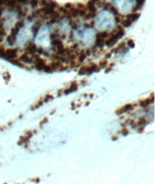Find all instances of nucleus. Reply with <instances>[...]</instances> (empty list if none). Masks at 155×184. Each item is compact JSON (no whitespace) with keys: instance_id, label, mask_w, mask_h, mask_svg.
Here are the masks:
<instances>
[{"instance_id":"9","label":"nucleus","mask_w":155,"mask_h":184,"mask_svg":"<svg viewBox=\"0 0 155 184\" xmlns=\"http://www.w3.org/2000/svg\"><path fill=\"white\" fill-rule=\"evenodd\" d=\"M20 61L23 63H33V57L28 53H23L20 56Z\"/></svg>"},{"instance_id":"6","label":"nucleus","mask_w":155,"mask_h":184,"mask_svg":"<svg viewBox=\"0 0 155 184\" xmlns=\"http://www.w3.org/2000/svg\"><path fill=\"white\" fill-rule=\"evenodd\" d=\"M134 107L135 106L133 104H126L125 106H123L122 108H120V109L116 110L115 113L117 115H122V113H128V112H130V110H134Z\"/></svg>"},{"instance_id":"29","label":"nucleus","mask_w":155,"mask_h":184,"mask_svg":"<svg viewBox=\"0 0 155 184\" xmlns=\"http://www.w3.org/2000/svg\"><path fill=\"white\" fill-rule=\"evenodd\" d=\"M113 139H117V137H113Z\"/></svg>"},{"instance_id":"17","label":"nucleus","mask_w":155,"mask_h":184,"mask_svg":"<svg viewBox=\"0 0 155 184\" xmlns=\"http://www.w3.org/2000/svg\"><path fill=\"white\" fill-rule=\"evenodd\" d=\"M79 56V62H84V59L86 58V56H87V53L86 52H83L81 53L80 55H78Z\"/></svg>"},{"instance_id":"11","label":"nucleus","mask_w":155,"mask_h":184,"mask_svg":"<svg viewBox=\"0 0 155 184\" xmlns=\"http://www.w3.org/2000/svg\"><path fill=\"white\" fill-rule=\"evenodd\" d=\"M139 17H140V14H138V13H134V14H130L128 16H126L125 18H127V20H129L131 21V23H134L135 21H137Z\"/></svg>"},{"instance_id":"5","label":"nucleus","mask_w":155,"mask_h":184,"mask_svg":"<svg viewBox=\"0 0 155 184\" xmlns=\"http://www.w3.org/2000/svg\"><path fill=\"white\" fill-rule=\"evenodd\" d=\"M17 55H18V49H16V47H11V49L5 50L4 52V57L7 59L16 58Z\"/></svg>"},{"instance_id":"12","label":"nucleus","mask_w":155,"mask_h":184,"mask_svg":"<svg viewBox=\"0 0 155 184\" xmlns=\"http://www.w3.org/2000/svg\"><path fill=\"white\" fill-rule=\"evenodd\" d=\"M105 41L100 37H96V43H95V47H103L104 45H105Z\"/></svg>"},{"instance_id":"15","label":"nucleus","mask_w":155,"mask_h":184,"mask_svg":"<svg viewBox=\"0 0 155 184\" xmlns=\"http://www.w3.org/2000/svg\"><path fill=\"white\" fill-rule=\"evenodd\" d=\"M147 124V120L144 118V117H140V119L138 120V123L137 125L138 126H142V127H144L145 125Z\"/></svg>"},{"instance_id":"20","label":"nucleus","mask_w":155,"mask_h":184,"mask_svg":"<svg viewBox=\"0 0 155 184\" xmlns=\"http://www.w3.org/2000/svg\"><path fill=\"white\" fill-rule=\"evenodd\" d=\"M107 65H108V61H107V60H103V61L100 62V64L98 65V66H99L100 69H103V68H106Z\"/></svg>"},{"instance_id":"18","label":"nucleus","mask_w":155,"mask_h":184,"mask_svg":"<svg viewBox=\"0 0 155 184\" xmlns=\"http://www.w3.org/2000/svg\"><path fill=\"white\" fill-rule=\"evenodd\" d=\"M43 103H44V101H42V100H40V101H38V102L34 105V106L31 108V109L32 110H36V109H38V108H40L41 106H42L43 105Z\"/></svg>"},{"instance_id":"2","label":"nucleus","mask_w":155,"mask_h":184,"mask_svg":"<svg viewBox=\"0 0 155 184\" xmlns=\"http://www.w3.org/2000/svg\"><path fill=\"white\" fill-rule=\"evenodd\" d=\"M100 70L99 66L97 64H91V65H88V66H83L80 71H79V75H84V74H87L89 75L91 73L93 72H98Z\"/></svg>"},{"instance_id":"8","label":"nucleus","mask_w":155,"mask_h":184,"mask_svg":"<svg viewBox=\"0 0 155 184\" xmlns=\"http://www.w3.org/2000/svg\"><path fill=\"white\" fill-rule=\"evenodd\" d=\"M153 101H154V95H153V93H151L149 98H147V99L141 101L140 105H141V107H143V108H147L150 104L153 103Z\"/></svg>"},{"instance_id":"4","label":"nucleus","mask_w":155,"mask_h":184,"mask_svg":"<svg viewBox=\"0 0 155 184\" xmlns=\"http://www.w3.org/2000/svg\"><path fill=\"white\" fill-rule=\"evenodd\" d=\"M33 136V131H28L26 132L23 136H21V137L20 138V139H18V145H24L25 144H28V142H29L30 138Z\"/></svg>"},{"instance_id":"1","label":"nucleus","mask_w":155,"mask_h":184,"mask_svg":"<svg viewBox=\"0 0 155 184\" xmlns=\"http://www.w3.org/2000/svg\"><path fill=\"white\" fill-rule=\"evenodd\" d=\"M23 26V21H18V23H17V24H16L15 27L12 28L11 34L7 37V42L10 44V45H13V44L15 43L16 37H17V35L18 33V30H20Z\"/></svg>"},{"instance_id":"19","label":"nucleus","mask_w":155,"mask_h":184,"mask_svg":"<svg viewBox=\"0 0 155 184\" xmlns=\"http://www.w3.org/2000/svg\"><path fill=\"white\" fill-rule=\"evenodd\" d=\"M53 99V96L52 94H47L45 98H44V102H50V101H52Z\"/></svg>"},{"instance_id":"25","label":"nucleus","mask_w":155,"mask_h":184,"mask_svg":"<svg viewBox=\"0 0 155 184\" xmlns=\"http://www.w3.org/2000/svg\"><path fill=\"white\" fill-rule=\"evenodd\" d=\"M4 52H5L4 47L0 46V56H4Z\"/></svg>"},{"instance_id":"14","label":"nucleus","mask_w":155,"mask_h":184,"mask_svg":"<svg viewBox=\"0 0 155 184\" xmlns=\"http://www.w3.org/2000/svg\"><path fill=\"white\" fill-rule=\"evenodd\" d=\"M125 46H126L125 43H121L117 47H116V49L113 50V52H124V47H125Z\"/></svg>"},{"instance_id":"3","label":"nucleus","mask_w":155,"mask_h":184,"mask_svg":"<svg viewBox=\"0 0 155 184\" xmlns=\"http://www.w3.org/2000/svg\"><path fill=\"white\" fill-rule=\"evenodd\" d=\"M32 57H33V63H34V65H35V68L37 70H39V71H43L44 68H45V66L47 65L45 60L42 59L39 55H37V54H33Z\"/></svg>"},{"instance_id":"21","label":"nucleus","mask_w":155,"mask_h":184,"mask_svg":"<svg viewBox=\"0 0 155 184\" xmlns=\"http://www.w3.org/2000/svg\"><path fill=\"white\" fill-rule=\"evenodd\" d=\"M127 45H128V47H135V42L133 40H131V39H129L128 41H127Z\"/></svg>"},{"instance_id":"26","label":"nucleus","mask_w":155,"mask_h":184,"mask_svg":"<svg viewBox=\"0 0 155 184\" xmlns=\"http://www.w3.org/2000/svg\"><path fill=\"white\" fill-rule=\"evenodd\" d=\"M46 122H48V118H47V117H45L44 119L41 120V121H40V125L42 126V125L44 124V123H46Z\"/></svg>"},{"instance_id":"13","label":"nucleus","mask_w":155,"mask_h":184,"mask_svg":"<svg viewBox=\"0 0 155 184\" xmlns=\"http://www.w3.org/2000/svg\"><path fill=\"white\" fill-rule=\"evenodd\" d=\"M109 36H110V33L108 32V31H102V32H98L97 35H96V37H100V38H102V39H104V40H107Z\"/></svg>"},{"instance_id":"16","label":"nucleus","mask_w":155,"mask_h":184,"mask_svg":"<svg viewBox=\"0 0 155 184\" xmlns=\"http://www.w3.org/2000/svg\"><path fill=\"white\" fill-rule=\"evenodd\" d=\"M121 24H122L123 27H129L132 24V23L129 20H127V18H124V20H122Z\"/></svg>"},{"instance_id":"10","label":"nucleus","mask_w":155,"mask_h":184,"mask_svg":"<svg viewBox=\"0 0 155 184\" xmlns=\"http://www.w3.org/2000/svg\"><path fill=\"white\" fill-rule=\"evenodd\" d=\"M77 90H78V84L76 81H73L70 86H69L68 88H66V89L64 90V94L68 95V94L72 93V92H75Z\"/></svg>"},{"instance_id":"27","label":"nucleus","mask_w":155,"mask_h":184,"mask_svg":"<svg viewBox=\"0 0 155 184\" xmlns=\"http://www.w3.org/2000/svg\"><path fill=\"white\" fill-rule=\"evenodd\" d=\"M20 3H28V2H30L31 0H18Z\"/></svg>"},{"instance_id":"7","label":"nucleus","mask_w":155,"mask_h":184,"mask_svg":"<svg viewBox=\"0 0 155 184\" xmlns=\"http://www.w3.org/2000/svg\"><path fill=\"white\" fill-rule=\"evenodd\" d=\"M37 49H38L37 46L34 43H32V42L28 43L26 45V47H25L26 53H28V54H30V55L36 54V53H37Z\"/></svg>"},{"instance_id":"23","label":"nucleus","mask_w":155,"mask_h":184,"mask_svg":"<svg viewBox=\"0 0 155 184\" xmlns=\"http://www.w3.org/2000/svg\"><path fill=\"white\" fill-rule=\"evenodd\" d=\"M4 79H5V81H10L11 76H10V74H9L8 72L4 73Z\"/></svg>"},{"instance_id":"24","label":"nucleus","mask_w":155,"mask_h":184,"mask_svg":"<svg viewBox=\"0 0 155 184\" xmlns=\"http://www.w3.org/2000/svg\"><path fill=\"white\" fill-rule=\"evenodd\" d=\"M120 132H121V134H122L123 136H127V135H128V133H129V131H128V130L126 129V128H123Z\"/></svg>"},{"instance_id":"28","label":"nucleus","mask_w":155,"mask_h":184,"mask_svg":"<svg viewBox=\"0 0 155 184\" xmlns=\"http://www.w3.org/2000/svg\"><path fill=\"white\" fill-rule=\"evenodd\" d=\"M3 37H4V36H3V35H1V34H0V43H1L2 41H3Z\"/></svg>"},{"instance_id":"22","label":"nucleus","mask_w":155,"mask_h":184,"mask_svg":"<svg viewBox=\"0 0 155 184\" xmlns=\"http://www.w3.org/2000/svg\"><path fill=\"white\" fill-rule=\"evenodd\" d=\"M9 60H10V61L11 62H13V64H15V65H18V66H21H21H23V64H21V62L20 61H18V60H17V59H14V58H13V59H9Z\"/></svg>"}]
</instances>
